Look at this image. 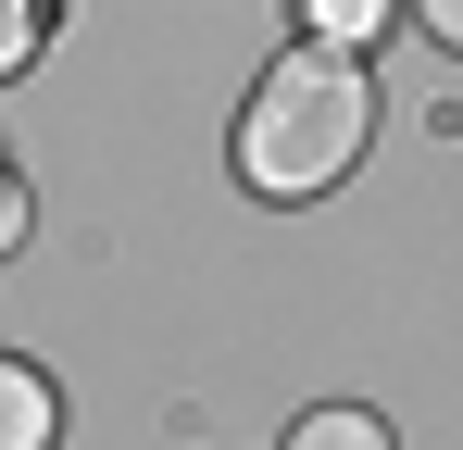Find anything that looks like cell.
<instances>
[{"mask_svg":"<svg viewBox=\"0 0 463 450\" xmlns=\"http://www.w3.org/2000/svg\"><path fill=\"white\" fill-rule=\"evenodd\" d=\"M426 38H451V51H463V0H426Z\"/></svg>","mask_w":463,"mask_h":450,"instance_id":"7","label":"cell"},{"mask_svg":"<svg viewBox=\"0 0 463 450\" xmlns=\"http://www.w3.org/2000/svg\"><path fill=\"white\" fill-rule=\"evenodd\" d=\"M51 438H63V400H51V375L0 351V450H51Z\"/></svg>","mask_w":463,"mask_h":450,"instance_id":"2","label":"cell"},{"mask_svg":"<svg viewBox=\"0 0 463 450\" xmlns=\"http://www.w3.org/2000/svg\"><path fill=\"white\" fill-rule=\"evenodd\" d=\"M313 13V38H338V51H364V38H376L388 13H401V0H301Z\"/></svg>","mask_w":463,"mask_h":450,"instance_id":"5","label":"cell"},{"mask_svg":"<svg viewBox=\"0 0 463 450\" xmlns=\"http://www.w3.org/2000/svg\"><path fill=\"white\" fill-rule=\"evenodd\" d=\"M288 450H388V426H376V413H351V400H326V413L288 426Z\"/></svg>","mask_w":463,"mask_h":450,"instance_id":"3","label":"cell"},{"mask_svg":"<svg viewBox=\"0 0 463 450\" xmlns=\"http://www.w3.org/2000/svg\"><path fill=\"white\" fill-rule=\"evenodd\" d=\"M25 238V188H13V163H0V250Z\"/></svg>","mask_w":463,"mask_h":450,"instance_id":"6","label":"cell"},{"mask_svg":"<svg viewBox=\"0 0 463 450\" xmlns=\"http://www.w3.org/2000/svg\"><path fill=\"white\" fill-rule=\"evenodd\" d=\"M51 51V0H0V75H25Z\"/></svg>","mask_w":463,"mask_h":450,"instance_id":"4","label":"cell"},{"mask_svg":"<svg viewBox=\"0 0 463 450\" xmlns=\"http://www.w3.org/2000/svg\"><path fill=\"white\" fill-rule=\"evenodd\" d=\"M364 138H376L364 51H338V38H301L288 63H263L250 113H238V175H250L263 201H313V188H338V175L364 163Z\"/></svg>","mask_w":463,"mask_h":450,"instance_id":"1","label":"cell"}]
</instances>
